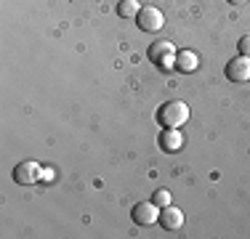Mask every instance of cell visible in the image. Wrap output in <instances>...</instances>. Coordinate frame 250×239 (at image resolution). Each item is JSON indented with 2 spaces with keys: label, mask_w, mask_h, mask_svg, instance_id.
<instances>
[{
  "label": "cell",
  "mask_w": 250,
  "mask_h": 239,
  "mask_svg": "<svg viewBox=\"0 0 250 239\" xmlns=\"http://www.w3.org/2000/svg\"><path fill=\"white\" fill-rule=\"evenodd\" d=\"M154 117H157V122L163 125V128H181L189 120V106L184 104V101H168V104L160 106Z\"/></svg>",
  "instance_id": "1"
},
{
  "label": "cell",
  "mask_w": 250,
  "mask_h": 239,
  "mask_svg": "<svg viewBox=\"0 0 250 239\" xmlns=\"http://www.w3.org/2000/svg\"><path fill=\"white\" fill-rule=\"evenodd\" d=\"M146 56H149V61H152V64H157L160 69L173 67V61H176V51H173V45L165 43V40H157V43H152V45H149V51H146Z\"/></svg>",
  "instance_id": "2"
},
{
  "label": "cell",
  "mask_w": 250,
  "mask_h": 239,
  "mask_svg": "<svg viewBox=\"0 0 250 239\" xmlns=\"http://www.w3.org/2000/svg\"><path fill=\"white\" fill-rule=\"evenodd\" d=\"M40 178H43V167L38 162H19L14 167V181L21 186H35Z\"/></svg>",
  "instance_id": "3"
},
{
  "label": "cell",
  "mask_w": 250,
  "mask_h": 239,
  "mask_svg": "<svg viewBox=\"0 0 250 239\" xmlns=\"http://www.w3.org/2000/svg\"><path fill=\"white\" fill-rule=\"evenodd\" d=\"M226 77L231 82H248L250 80V56H237L226 64Z\"/></svg>",
  "instance_id": "4"
},
{
  "label": "cell",
  "mask_w": 250,
  "mask_h": 239,
  "mask_svg": "<svg viewBox=\"0 0 250 239\" xmlns=\"http://www.w3.org/2000/svg\"><path fill=\"white\" fill-rule=\"evenodd\" d=\"M139 27L144 29V32H157V29H163V14H160V8H154V5H144V8L139 11Z\"/></svg>",
  "instance_id": "5"
},
{
  "label": "cell",
  "mask_w": 250,
  "mask_h": 239,
  "mask_svg": "<svg viewBox=\"0 0 250 239\" xmlns=\"http://www.w3.org/2000/svg\"><path fill=\"white\" fill-rule=\"evenodd\" d=\"M130 215H133V223H139V226H152L154 220H160V213H157L154 202H139Z\"/></svg>",
  "instance_id": "6"
},
{
  "label": "cell",
  "mask_w": 250,
  "mask_h": 239,
  "mask_svg": "<svg viewBox=\"0 0 250 239\" xmlns=\"http://www.w3.org/2000/svg\"><path fill=\"white\" fill-rule=\"evenodd\" d=\"M181 133H178V128H163V133L157 136V143L160 149H165V152H178L181 149Z\"/></svg>",
  "instance_id": "7"
},
{
  "label": "cell",
  "mask_w": 250,
  "mask_h": 239,
  "mask_svg": "<svg viewBox=\"0 0 250 239\" xmlns=\"http://www.w3.org/2000/svg\"><path fill=\"white\" fill-rule=\"evenodd\" d=\"M160 223H163V229H170V231H176V229H181L184 226V213L178 210V207H163L160 210Z\"/></svg>",
  "instance_id": "8"
},
{
  "label": "cell",
  "mask_w": 250,
  "mask_h": 239,
  "mask_svg": "<svg viewBox=\"0 0 250 239\" xmlns=\"http://www.w3.org/2000/svg\"><path fill=\"white\" fill-rule=\"evenodd\" d=\"M176 69L178 72H194L197 69V56H194L192 51H181V53H176Z\"/></svg>",
  "instance_id": "9"
},
{
  "label": "cell",
  "mask_w": 250,
  "mask_h": 239,
  "mask_svg": "<svg viewBox=\"0 0 250 239\" xmlns=\"http://www.w3.org/2000/svg\"><path fill=\"white\" fill-rule=\"evenodd\" d=\"M139 11H141L139 0H123V3L117 5V14H120L123 19H136V16H139Z\"/></svg>",
  "instance_id": "10"
},
{
  "label": "cell",
  "mask_w": 250,
  "mask_h": 239,
  "mask_svg": "<svg viewBox=\"0 0 250 239\" xmlns=\"http://www.w3.org/2000/svg\"><path fill=\"white\" fill-rule=\"evenodd\" d=\"M154 205H157V207H168V205H170V194H168L165 189L154 191Z\"/></svg>",
  "instance_id": "11"
},
{
  "label": "cell",
  "mask_w": 250,
  "mask_h": 239,
  "mask_svg": "<svg viewBox=\"0 0 250 239\" xmlns=\"http://www.w3.org/2000/svg\"><path fill=\"white\" fill-rule=\"evenodd\" d=\"M240 53L242 56H250V35H245V38L240 40Z\"/></svg>",
  "instance_id": "12"
},
{
  "label": "cell",
  "mask_w": 250,
  "mask_h": 239,
  "mask_svg": "<svg viewBox=\"0 0 250 239\" xmlns=\"http://www.w3.org/2000/svg\"><path fill=\"white\" fill-rule=\"evenodd\" d=\"M231 5H242V3H248V0H229Z\"/></svg>",
  "instance_id": "13"
}]
</instances>
